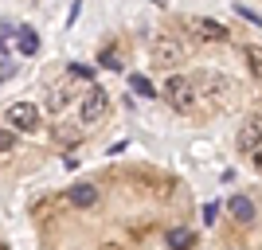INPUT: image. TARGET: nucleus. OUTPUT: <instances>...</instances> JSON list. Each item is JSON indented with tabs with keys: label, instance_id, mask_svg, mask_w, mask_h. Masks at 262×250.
<instances>
[{
	"label": "nucleus",
	"instance_id": "1",
	"mask_svg": "<svg viewBox=\"0 0 262 250\" xmlns=\"http://www.w3.org/2000/svg\"><path fill=\"white\" fill-rule=\"evenodd\" d=\"M149 55H153V66H164V71H172V66L184 63V43H176L172 35H157L153 47H149Z\"/></svg>",
	"mask_w": 262,
	"mask_h": 250
},
{
	"label": "nucleus",
	"instance_id": "2",
	"mask_svg": "<svg viewBox=\"0 0 262 250\" xmlns=\"http://www.w3.org/2000/svg\"><path fill=\"white\" fill-rule=\"evenodd\" d=\"M164 98L172 102L176 109H188L192 102H196V82H192V78H180V75H172L168 82H164Z\"/></svg>",
	"mask_w": 262,
	"mask_h": 250
},
{
	"label": "nucleus",
	"instance_id": "3",
	"mask_svg": "<svg viewBox=\"0 0 262 250\" xmlns=\"http://www.w3.org/2000/svg\"><path fill=\"white\" fill-rule=\"evenodd\" d=\"M8 125L16 133H32L39 125V109L32 102H16V106H8Z\"/></svg>",
	"mask_w": 262,
	"mask_h": 250
},
{
	"label": "nucleus",
	"instance_id": "4",
	"mask_svg": "<svg viewBox=\"0 0 262 250\" xmlns=\"http://www.w3.org/2000/svg\"><path fill=\"white\" fill-rule=\"evenodd\" d=\"M106 106H110V94L102 86H90V94L82 98V121L86 125H94V121H102V113H106Z\"/></svg>",
	"mask_w": 262,
	"mask_h": 250
},
{
	"label": "nucleus",
	"instance_id": "5",
	"mask_svg": "<svg viewBox=\"0 0 262 250\" xmlns=\"http://www.w3.org/2000/svg\"><path fill=\"white\" fill-rule=\"evenodd\" d=\"M258 145H262V113H254V118L239 129V149L243 152H254Z\"/></svg>",
	"mask_w": 262,
	"mask_h": 250
},
{
	"label": "nucleus",
	"instance_id": "6",
	"mask_svg": "<svg viewBox=\"0 0 262 250\" xmlns=\"http://www.w3.org/2000/svg\"><path fill=\"white\" fill-rule=\"evenodd\" d=\"M192 242H196L192 227H168L164 231V246L168 250H192Z\"/></svg>",
	"mask_w": 262,
	"mask_h": 250
},
{
	"label": "nucleus",
	"instance_id": "7",
	"mask_svg": "<svg viewBox=\"0 0 262 250\" xmlns=\"http://www.w3.org/2000/svg\"><path fill=\"white\" fill-rule=\"evenodd\" d=\"M67 199H71L75 207H94L98 203V188L94 184H75L71 192H67Z\"/></svg>",
	"mask_w": 262,
	"mask_h": 250
},
{
	"label": "nucleus",
	"instance_id": "8",
	"mask_svg": "<svg viewBox=\"0 0 262 250\" xmlns=\"http://www.w3.org/2000/svg\"><path fill=\"white\" fill-rule=\"evenodd\" d=\"M200 28V35H204V39H227V28H223V24H215V20H204V16H200V20H192Z\"/></svg>",
	"mask_w": 262,
	"mask_h": 250
},
{
	"label": "nucleus",
	"instance_id": "9",
	"mask_svg": "<svg viewBox=\"0 0 262 250\" xmlns=\"http://www.w3.org/2000/svg\"><path fill=\"white\" fill-rule=\"evenodd\" d=\"M16 47H20L24 55H35V51H39V35H35V28H20V35H16Z\"/></svg>",
	"mask_w": 262,
	"mask_h": 250
},
{
	"label": "nucleus",
	"instance_id": "10",
	"mask_svg": "<svg viewBox=\"0 0 262 250\" xmlns=\"http://www.w3.org/2000/svg\"><path fill=\"white\" fill-rule=\"evenodd\" d=\"M129 90L137 94V98H157V86L145 75H129Z\"/></svg>",
	"mask_w": 262,
	"mask_h": 250
},
{
	"label": "nucleus",
	"instance_id": "11",
	"mask_svg": "<svg viewBox=\"0 0 262 250\" xmlns=\"http://www.w3.org/2000/svg\"><path fill=\"white\" fill-rule=\"evenodd\" d=\"M98 63H102V66H110V71H121V55H118V47H106Z\"/></svg>",
	"mask_w": 262,
	"mask_h": 250
},
{
	"label": "nucleus",
	"instance_id": "12",
	"mask_svg": "<svg viewBox=\"0 0 262 250\" xmlns=\"http://www.w3.org/2000/svg\"><path fill=\"white\" fill-rule=\"evenodd\" d=\"M16 149V129H0V152Z\"/></svg>",
	"mask_w": 262,
	"mask_h": 250
},
{
	"label": "nucleus",
	"instance_id": "13",
	"mask_svg": "<svg viewBox=\"0 0 262 250\" xmlns=\"http://www.w3.org/2000/svg\"><path fill=\"white\" fill-rule=\"evenodd\" d=\"M219 211H223V203H204V223H215Z\"/></svg>",
	"mask_w": 262,
	"mask_h": 250
},
{
	"label": "nucleus",
	"instance_id": "14",
	"mask_svg": "<svg viewBox=\"0 0 262 250\" xmlns=\"http://www.w3.org/2000/svg\"><path fill=\"white\" fill-rule=\"evenodd\" d=\"M47 106H51V109H55V113H59V109H63V106H67V94H63V90H59V94H51V102H47Z\"/></svg>",
	"mask_w": 262,
	"mask_h": 250
},
{
	"label": "nucleus",
	"instance_id": "15",
	"mask_svg": "<svg viewBox=\"0 0 262 250\" xmlns=\"http://www.w3.org/2000/svg\"><path fill=\"white\" fill-rule=\"evenodd\" d=\"M71 75H75V78H90L94 71H90V66H82V63H75V66H71Z\"/></svg>",
	"mask_w": 262,
	"mask_h": 250
},
{
	"label": "nucleus",
	"instance_id": "16",
	"mask_svg": "<svg viewBox=\"0 0 262 250\" xmlns=\"http://www.w3.org/2000/svg\"><path fill=\"white\" fill-rule=\"evenodd\" d=\"M0 55H8V43H4V39H0Z\"/></svg>",
	"mask_w": 262,
	"mask_h": 250
}]
</instances>
